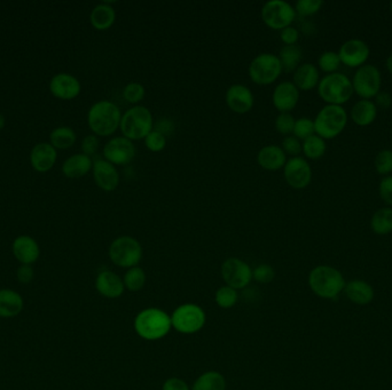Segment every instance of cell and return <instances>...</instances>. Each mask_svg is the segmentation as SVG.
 I'll use <instances>...</instances> for the list:
<instances>
[{"instance_id": "2", "label": "cell", "mask_w": 392, "mask_h": 390, "mask_svg": "<svg viewBox=\"0 0 392 390\" xmlns=\"http://www.w3.org/2000/svg\"><path fill=\"white\" fill-rule=\"evenodd\" d=\"M154 118L151 110L145 105H134L122 115L119 131L126 139L140 141L154 129Z\"/></svg>"}, {"instance_id": "3", "label": "cell", "mask_w": 392, "mask_h": 390, "mask_svg": "<svg viewBox=\"0 0 392 390\" xmlns=\"http://www.w3.org/2000/svg\"><path fill=\"white\" fill-rule=\"evenodd\" d=\"M308 284L317 296L325 299L336 298L345 287L342 274L330 265L315 267L310 272Z\"/></svg>"}, {"instance_id": "1", "label": "cell", "mask_w": 392, "mask_h": 390, "mask_svg": "<svg viewBox=\"0 0 392 390\" xmlns=\"http://www.w3.org/2000/svg\"><path fill=\"white\" fill-rule=\"evenodd\" d=\"M121 119V109L108 100L95 102L88 110V127L97 136L112 135L119 129Z\"/></svg>"}, {"instance_id": "27", "label": "cell", "mask_w": 392, "mask_h": 390, "mask_svg": "<svg viewBox=\"0 0 392 390\" xmlns=\"http://www.w3.org/2000/svg\"><path fill=\"white\" fill-rule=\"evenodd\" d=\"M90 21L95 30L105 31L112 28L116 21V12L112 5L102 3L92 10Z\"/></svg>"}, {"instance_id": "25", "label": "cell", "mask_w": 392, "mask_h": 390, "mask_svg": "<svg viewBox=\"0 0 392 390\" xmlns=\"http://www.w3.org/2000/svg\"><path fill=\"white\" fill-rule=\"evenodd\" d=\"M320 81V73L315 64L303 63L295 70L293 75V83L299 91H311L318 88Z\"/></svg>"}, {"instance_id": "7", "label": "cell", "mask_w": 392, "mask_h": 390, "mask_svg": "<svg viewBox=\"0 0 392 390\" xmlns=\"http://www.w3.org/2000/svg\"><path fill=\"white\" fill-rule=\"evenodd\" d=\"M282 73L280 60L273 53H260L249 64V77L259 86L273 84Z\"/></svg>"}, {"instance_id": "48", "label": "cell", "mask_w": 392, "mask_h": 390, "mask_svg": "<svg viewBox=\"0 0 392 390\" xmlns=\"http://www.w3.org/2000/svg\"><path fill=\"white\" fill-rule=\"evenodd\" d=\"M281 42H284V46L296 45V42L299 39V32L297 29L294 28L293 25L282 29L280 31Z\"/></svg>"}, {"instance_id": "13", "label": "cell", "mask_w": 392, "mask_h": 390, "mask_svg": "<svg viewBox=\"0 0 392 390\" xmlns=\"http://www.w3.org/2000/svg\"><path fill=\"white\" fill-rule=\"evenodd\" d=\"M284 178L294 189H304L311 183L312 168L303 157H291L284 168Z\"/></svg>"}, {"instance_id": "4", "label": "cell", "mask_w": 392, "mask_h": 390, "mask_svg": "<svg viewBox=\"0 0 392 390\" xmlns=\"http://www.w3.org/2000/svg\"><path fill=\"white\" fill-rule=\"evenodd\" d=\"M350 78L341 73L326 75L318 84V94L327 105H342L354 94Z\"/></svg>"}, {"instance_id": "52", "label": "cell", "mask_w": 392, "mask_h": 390, "mask_svg": "<svg viewBox=\"0 0 392 390\" xmlns=\"http://www.w3.org/2000/svg\"><path fill=\"white\" fill-rule=\"evenodd\" d=\"M375 105L382 109H388L391 107L392 98L388 92H378V95L375 96Z\"/></svg>"}, {"instance_id": "49", "label": "cell", "mask_w": 392, "mask_h": 390, "mask_svg": "<svg viewBox=\"0 0 392 390\" xmlns=\"http://www.w3.org/2000/svg\"><path fill=\"white\" fill-rule=\"evenodd\" d=\"M35 272L30 265H21L16 270V278L21 284H29L34 281Z\"/></svg>"}, {"instance_id": "50", "label": "cell", "mask_w": 392, "mask_h": 390, "mask_svg": "<svg viewBox=\"0 0 392 390\" xmlns=\"http://www.w3.org/2000/svg\"><path fill=\"white\" fill-rule=\"evenodd\" d=\"M154 129L168 138L175 131V124H173L171 119L161 118L158 122H154Z\"/></svg>"}, {"instance_id": "12", "label": "cell", "mask_w": 392, "mask_h": 390, "mask_svg": "<svg viewBox=\"0 0 392 390\" xmlns=\"http://www.w3.org/2000/svg\"><path fill=\"white\" fill-rule=\"evenodd\" d=\"M136 146L124 136H116L109 140L103 146V157L115 166H125L136 157Z\"/></svg>"}, {"instance_id": "51", "label": "cell", "mask_w": 392, "mask_h": 390, "mask_svg": "<svg viewBox=\"0 0 392 390\" xmlns=\"http://www.w3.org/2000/svg\"><path fill=\"white\" fill-rule=\"evenodd\" d=\"M163 390H189V387L184 380L171 378L165 381Z\"/></svg>"}, {"instance_id": "38", "label": "cell", "mask_w": 392, "mask_h": 390, "mask_svg": "<svg viewBox=\"0 0 392 390\" xmlns=\"http://www.w3.org/2000/svg\"><path fill=\"white\" fill-rule=\"evenodd\" d=\"M313 134H315V122L311 118L301 117V118L296 119L294 131H293V135L295 138H297L299 141H304Z\"/></svg>"}, {"instance_id": "19", "label": "cell", "mask_w": 392, "mask_h": 390, "mask_svg": "<svg viewBox=\"0 0 392 390\" xmlns=\"http://www.w3.org/2000/svg\"><path fill=\"white\" fill-rule=\"evenodd\" d=\"M49 90L56 98L61 100H73L77 98L81 93V83L77 78H75L68 73H59L53 77Z\"/></svg>"}, {"instance_id": "5", "label": "cell", "mask_w": 392, "mask_h": 390, "mask_svg": "<svg viewBox=\"0 0 392 390\" xmlns=\"http://www.w3.org/2000/svg\"><path fill=\"white\" fill-rule=\"evenodd\" d=\"M134 328L141 338L158 340L168 335L172 328L171 317L163 310L149 308L138 314Z\"/></svg>"}, {"instance_id": "34", "label": "cell", "mask_w": 392, "mask_h": 390, "mask_svg": "<svg viewBox=\"0 0 392 390\" xmlns=\"http://www.w3.org/2000/svg\"><path fill=\"white\" fill-rule=\"evenodd\" d=\"M326 149L327 146L325 140L317 134H313L302 142V153H304L305 157L312 161L320 159L325 155Z\"/></svg>"}, {"instance_id": "30", "label": "cell", "mask_w": 392, "mask_h": 390, "mask_svg": "<svg viewBox=\"0 0 392 390\" xmlns=\"http://www.w3.org/2000/svg\"><path fill=\"white\" fill-rule=\"evenodd\" d=\"M284 73H294L301 66L303 52L297 45L284 46L278 55Z\"/></svg>"}, {"instance_id": "43", "label": "cell", "mask_w": 392, "mask_h": 390, "mask_svg": "<svg viewBox=\"0 0 392 390\" xmlns=\"http://www.w3.org/2000/svg\"><path fill=\"white\" fill-rule=\"evenodd\" d=\"M374 165L378 174H390L392 172V150H381L375 157Z\"/></svg>"}, {"instance_id": "6", "label": "cell", "mask_w": 392, "mask_h": 390, "mask_svg": "<svg viewBox=\"0 0 392 390\" xmlns=\"http://www.w3.org/2000/svg\"><path fill=\"white\" fill-rule=\"evenodd\" d=\"M315 131L323 140H330L340 135L347 124V115L342 105H327L315 117Z\"/></svg>"}, {"instance_id": "33", "label": "cell", "mask_w": 392, "mask_h": 390, "mask_svg": "<svg viewBox=\"0 0 392 390\" xmlns=\"http://www.w3.org/2000/svg\"><path fill=\"white\" fill-rule=\"evenodd\" d=\"M226 389V381L221 373L211 372L204 373L196 380L192 390H225Z\"/></svg>"}, {"instance_id": "46", "label": "cell", "mask_w": 392, "mask_h": 390, "mask_svg": "<svg viewBox=\"0 0 392 390\" xmlns=\"http://www.w3.org/2000/svg\"><path fill=\"white\" fill-rule=\"evenodd\" d=\"M378 192L383 202L389 205V207H392V175H387L382 179Z\"/></svg>"}, {"instance_id": "41", "label": "cell", "mask_w": 392, "mask_h": 390, "mask_svg": "<svg viewBox=\"0 0 392 390\" xmlns=\"http://www.w3.org/2000/svg\"><path fill=\"white\" fill-rule=\"evenodd\" d=\"M294 116L291 115V112H281L277 116L275 122H274V127L277 129L278 133H280L282 135H291L295 127Z\"/></svg>"}, {"instance_id": "45", "label": "cell", "mask_w": 392, "mask_h": 390, "mask_svg": "<svg viewBox=\"0 0 392 390\" xmlns=\"http://www.w3.org/2000/svg\"><path fill=\"white\" fill-rule=\"evenodd\" d=\"M275 276L274 269L269 265H260L256 267L255 270L252 272V277L258 283L267 284V283L272 282Z\"/></svg>"}, {"instance_id": "37", "label": "cell", "mask_w": 392, "mask_h": 390, "mask_svg": "<svg viewBox=\"0 0 392 390\" xmlns=\"http://www.w3.org/2000/svg\"><path fill=\"white\" fill-rule=\"evenodd\" d=\"M318 66L321 71L328 73V75L336 73V70L341 66L339 53L333 52V51H327V52L322 53L321 55L319 56Z\"/></svg>"}, {"instance_id": "40", "label": "cell", "mask_w": 392, "mask_h": 390, "mask_svg": "<svg viewBox=\"0 0 392 390\" xmlns=\"http://www.w3.org/2000/svg\"><path fill=\"white\" fill-rule=\"evenodd\" d=\"M322 5V0H298L295 4V11L301 18H308L318 13L321 10Z\"/></svg>"}, {"instance_id": "11", "label": "cell", "mask_w": 392, "mask_h": 390, "mask_svg": "<svg viewBox=\"0 0 392 390\" xmlns=\"http://www.w3.org/2000/svg\"><path fill=\"white\" fill-rule=\"evenodd\" d=\"M351 81L354 92L365 100L375 98L378 92L381 91V73L373 64H364L358 68Z\"/></svg>"}, {"instance_id": "22", "label": "cell", "mask_w": 392, "mask_h": 390, "mask_svg": "<svg viewBox=\"0 0 392 390\" xmlns=\"http://www.w3.org/2000/svg\"><path fill=\"white\" fill-rule=\"evenodd\" d=\"M95 287L101 296L109 298V299H115L122 296L125 286H124L122 278L119 275H116L115 272L105 270V272H100L95 279Z\"/></svg>"}, {"instance_id": "15", "label": "cell", "mask_w": 392, "mask_h": 390, "mask_svg": "<svg viewBox=\"0 0 392 390\" xmlns=\"http://www.w3.org/2000/svg\"><path fill=\"white\" fill-rule=\"evenodd\" d=\"M369 47L361 39H349L341 46L339 51L341 63L350 68H360L369 57Z\"/></svg>"}, {"instance_id": "29", "label": "cell", "mask_w": 392, "mask_h": 390, "mask_svg": "<svg viewBox=\"0 0 392 390\" xmlns=\"http://www.w3.org/2000/svg\"><path fill=\"white\" fill-rule=\"evenodd\" d=\"M344 291L347 298L357 304H367L374 298V289L364 281H351L345 285Z\"/></svg>"}, {"instance_id": "54", "label": "cell", "mask_w": 392, "mask_h": 390, "mask_svg": "<svg viewBox=\"0 0 392 390\" xmlns=\"http://www.w3.org/2000/svg\"><path fill=\"white\" fill-rule=\"evenodd\" d=\"M5 127V117L0 114V129H3Z\"/></svg>"}, {"instance_id": "36", "label": "cell", "mask_w": 392, "mask_h": 390, "mask_svg": "<svg viewBox=\"0 0 392 390\" xmlns=\"http://www.w3.org/2000/svg\"><path fill=\"white\" fill-rule=\"evenodd\" d=\"M145 95H146V90H145L144 85L137 81L129 83L123 90V98L131 105H138V103H140L144 100Z\"/></svg>"}, {"instance_id": "47", "label": "cell", "mask_w": 392, "mask_h": 390, "mask_svg": "<svg viewBox=\"0 0 392 390\" xmlns=\"http://www.w3.org/2000/svg\"><path fill=\"white\" fill-rule=\"evenodd\" d=\"M99 144L100 143H99V139L97 138V135L85 136L83 141H82V151L88 157H92L98 151Z\"/></svg>"}, {"instance_id": "21", "label": "cell", "mask_w": 392, "mask_h": 390, "mask_svg": "<svg viewBox=\"0 0 392 390\" xmlns=\"http://www.w3.org/2000/svg\"><path fill=\"white\" fill-rule=\"evenodd\" d=\"M13 255L21 265H30L35 263L40 255V248L37 242L30 236H19L13 242Z\"/></svg>"}, {"instance_id": "14", "label": "cell", "mask_w": 392, "mask_h": 390, "mask_svg": "<svg viewBox=\"0 0 392 390\" xmlns=\"http://www.w3.org/2000/svg\"><path fill=\"white\" fill-rule=\"evenodd\" d=\"M221 276L232 289H243L252 281V270L240 259L230 258L221 265Z\"/></svg>"}, {"instance_id": "8", "label": "cell", "mask_w": 392, "mask_h": 390, "mask_svg": "<svg viewBox=\"0 0 392 390\" xmlns=\"http://www.w3.org/2000/svg\"><path fill=\"white\" fill-rule=\"evenodd\" d=\"M109 258L122 268H134L143 259V246L132 236H119L109 246Z\"/></svg>"}, {"instance_id": "28", "label": "cell", "mask_w": 392, "mask_h": 390, "mask_svg": "<svg viewBox=\"0 0 392 390\" xmlns=\"http://www.w3.org/2000/svg\"><path fill=\"white\" fill-rule=\"evenodd\" d=\"M378 116V107L371 100L361 99L351 109V119L358 126L371 125Z\"/></svg>"}, {"instance_id": "44", "label": "cell", "mask_w": 392, "mask_h": 390, "mask_svg": "<svg viewBox=\"0 0 392 390\" xmlns=\"http://www.w3.org/2000/svg\"><path fill=\"white\" fill-rule=\"evenodd\" d=\"M281 148L286 155H289L291 157H298L302 153V142L294 135L284 136Z\"/></svg>"}, {"instance_id": "9", "label": "cell", "mask_w": 392, "mask_h": 390, "mask_svg": "<svg viewBox=\"0 0 392 390\" xmlns=\"http://www.w3.org/2000/svg\"><path fill=\"white\" fill-rule=\"evenodd\" d=\"M296 16L297 14L294 6L284 0H270L264 4L260 11V18L264 25L278 31L291 27Z\"/></svg>"}, {"instance_id": "17", "label": "cell", "mask_w": 392, "mask_h": 390, "mask_svg": "<svg viewBox=\"0 0 392 390\" xmlns=\"http://www.w3.org/2000/svg\"><path fill=\"white\" fill-rule=\"evenodd\" d=\"M299 101V90L293 81H281L274 88L272 102L279 114L294 110Z\"/></svg>"}, {"instance_id": "53", "label": "cell", "mask_w": 392, "mask_h": 390, "mask_svg": "<svg viewBox=\"0 0 392 390\" xmlns=\"http://www.w3.org/2000/svg\"><path fill=\"white\" fill-rule=\"evenodd\" d=\"M387 69L392 75V54H390L387 59Z\"/></svg>"}, {"instance_id": "24", "label": "cell", "mask_w": 392, "mask_h": 390, "mask_svg": "<svg viewBox=\"0 0 392 390\" xmlns=\"http://www.w3.org/2000/svg\"><path fill=\"white\" fill-rule=\"evenodd\" d=\"M56 149L51 143H39L30 155L32 168L42 173L49 171L56 164Z\"/></svg>"}, {"instance_id": "39", "label": "cell", "mask_w": 392, "mask_h": 390, "mask_svg": "<svg viewBox=\"0 0 392 390\" xmlns=\"http://www.w3.org/2000/svg\"><path fill=\"white\" fill-rule=\"evenodd\" d=\"M238 301L236 289H232L231 286H223L216 293V302L218 306L224 309H228L234 306Z\"/></svg>"}, {"instance_id": "23", "label": "cell", "mask_w": 392, "mask_h": 390, "mask_svg": "<svg viewBox=\"0 0 392 390\" xmlns=\"http://www.w3.org/2000/svg\"><path fill=\"white\" fill-rule=\"evenodd\" d=\"M25 300L14 289H0V318H14L21 314Z\"/></svg>"}, {"instance_id": "20", "label": "cell", "mask_w": 392, "mask_h": 390, "mask_svg": "<svg viewBox=\"0 0 392 390\" xmlns=\"http://www.w3.org/2000/svg\"><path fill=\"white\" fill-rule=\"evenodd\" d=\"M287 161V155L278 144L263 146L257 153V163L265 171H279L284 168Z\"/></svg>"}, {"instance_id": "18", "label": "cell", "mask_w": 392, "mask_h": 390, "mask_svg": "<svg viewBox=\"0 0 392 390\" xmlns=\"http://www.w3.org/2000/svg\"><path fill=\"white\" fill-rule=\"evenodd\" d=\"M93 179L95 185L106 192H112L119 185V173L115 165L110 164L106 159H97L93 161Z\"/></svg>"}, {"instance_id": "31", "label": "cell", "mask_w": 392, "mask_h": 390, "mask_svg": "<svg viewBox=\"0 0 392 390\" xmlns=\"http://www.w3.org/2000/svg\"><path fill=\"white\" fill-rule=\"evenodd\" d=\"M371 228L378 235L392 233V207H382L373 214Z\"/></svg>"}, {"instance_id": "26", "label": "cell", "mask_w": 392, "mask_h": 390, "mask_svg": "<svg viewBox=\"0 0 392 390\" xmlns=\"http://www.w3.org/2000/svg\"><path fill=\"white\" fill-rule=\"evenodd\" d=\"M92 168H93V161L91 157H88L83 153H76L63 163L62 172L67 178L78 179L88 174Z\"/></svg>"}, {"instance_id": "16", "label": "cell", "mask_w": 392, "mask_h": 390, "mask_svg": "<svg viewBox=\"0 0 392 390\" xmlns=\"http://www.w3.org/2000/svg\"><path fill=\"white\" fill-rule=\"evenodd\" d=\"M225 101L230 110L238 115L248 114L255 105V98L250 88L242 84L230 86L225 94Z\"/></svg>"}, {"instance_id": "10", "label": "cell", "mask_w": 392, "mask_h": 390, "mask_svg": "<svg viewBox=\"0 0 392 390\" xmlns=\"http://www.w3.org/2000/svg\"><path fill=\"white\" fill-rule=\"evenodd\" d=\"M171 323L177 331L192 335L204 328L206 324V313L197 304H182L173 311Z\"/></svg>"}, {"instance_id": "55", "label": "cell", "mask_w": 392, "mask_h": 390, "mask_svg": "<svg viewBox=\"0 0 392 390\" xmlns=\"http://www.w3.org/2000/svg\"><path fill=\"white\" fill-rule=\"evenodd\" d=\"M390 10H391V12H392V1H391V3H390Z\"/></svg>"}, {"instance_id": "32", "label": "cell", "mask_w": 392, "mask_h": 390, "mask_svg": "<svg viewBox=\"0 0 392 390\" xmlns=\"http://www.w3.org/2000/svg\"><path fill=\"white\" fill-rule=\"evenodd\" d=\"M76 139L77 136L74 129L67 126L58 127L51 133V136H49L51 144L56 149H69L71 146H74Z\"/></svg>"}, {"instance_id": "35", "label": "cell", "mask_w": 392, "mask_h": 390, "mask_svg": "<svg viewBox=\"0 0 392 390\" xmlns=\"http://www.w3.org/2000/svg\"><path fill=\"white\" fill-rule=\"evenodd\" d=\"M124 286L126 289L131 291V292H137V291H140L145 286V283H146V274H145L143 269L139 268V267H134V268H130L127 272H126L125 276H124Z\"/></svg>"}, {"instance_id": "42", "label": "cell", "mask_w": 392, "mask_h": 390, "mask_svg": "<svg viewBox=\"0 0 392 390\" xmlns=\"http://www.w3.org/2000/svg\"><path fill=\"white\" fill-rule=\"evenodd\" d=\"M145 146L151 153H161L165 149L167 143H168V138L163 135L161 133L153 129L144 140Z\"/></svg>"}]
</instances>
